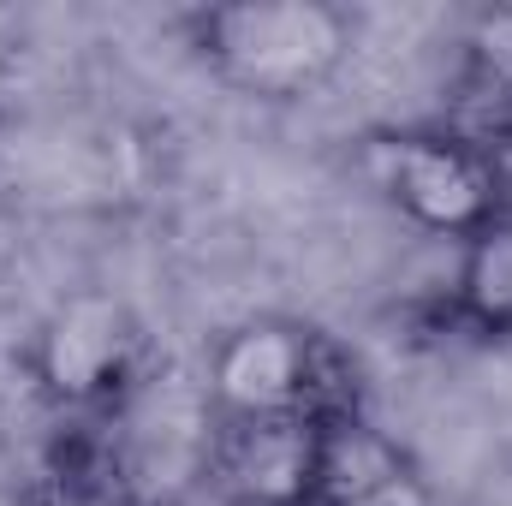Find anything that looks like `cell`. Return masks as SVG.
I'll list each match as a JSON object with an SVG mask.
<instances>
[{
  "label": "cell",
  "mask_w": 512,
  "mask_h": 506,
  "mask_svg": "<svg viewBox=\"0 0 512 506\" xmlns=\"http://www.w3.org/2000/svg\"><path fill=\"white\" fill-rule=\"evenodd\" d=\"M197 66L268 108L322 96L358 54V18L334 0H221L179 18Z\"/></svg>",
  "instance_id": "cell-2"
},
{
  "label": "cell",
  "mask_w": 512,
  "mask_h": 506,
  "mask_svg": "<svg viewBox=\"0 0 512 506\" xmlns=\"http://www.w3.org/2000/svg\"><path fill=\"white\" fill-rule=\"evenodd\" d=\"M364 179L387 209L429 233L465 245L495 215H507V167L501 155L459 126H393L364 137Z\"/></svg>",
  "instance_id": "cell-4"
},
{
  "label": "cell",
  "mask_w": 512,
  "mask_h": 506,
  "mask_svg": "<svg viewBox=\"0 0 512 506\" xmlns=\"http://www.w3.org/2000/svg\"><path fill=\"white\" fill-rule=\"evenodd\" d=\"M36 399L66 423H114L155 376V346L126 298L84 286L42 310L18 352Z\"/></svg>",
  "instance_id": "cell-3"
},
{
  "label": "cell",
  "mask_w": 512,
  "mask_h": 506,
  "mask_svg": "<svg viewBox=\"0 0 512 506\" xmlns=\"http://www.w3.org/2000/svg\"><path fill=\"white\" fill-rule=\"evenodd\" d=\"M471 90L495 108V131H512V12H489L471 36ZM477 131V137H495Z\"/></svg>",
  "instance_id": "cell-8"
},
{
  "label": "cell",
  "mask_w": 512,
  "mask_h": 506,
  "mask_svg": "<svg viewBox=\"0 0 512 506\" xmlns=\"http://www.w3.org/2000/svg\"><path fill=\"white\" fill-rule=\"evenodd\" d=\"M328 423H215L203 477L233 506H316Z\"/></svg>",
  "instance_id": "cell-5"
},
{
  "label": "cell",
  "mask_w": 512,
  "mask_h": 506,
  "mask_svg": "<svg viewBox=\"0 0 512 506\" xmlns=\"http://www.w3.org/2000/svg\"><path fill=\"white\" fill-rule=\"evenodd\" d=\"M316 506H441L429 477L417 471V459L370 423V411L358 417H334L322 429V483Z\"/></svg>",
  "instance_id": "cell-6"
},
{
  "label": "cell",
  "mask_w": 512,
  "mask_h": 506,
  "mask_svg": "<svg viewBox=\"0 0 512 506\" xmlns=\"http://www.w3.org/2000/svg\"><path fill=\"white\" fill-rule=\"evenodd\" d=\"M203 399L215 423H334L364 411V370L340 334L310 316L262 310L221 328L203 352Z\"/></svg>",
  "instance_id": "cell-1"
},
{
  "label": "cell",
  "mask_w": 512,
  "mask_h": 506,
  "mask_svg": "<svg viewBox=\"0 0 512 506\" xmlns=\"http://www.w3.org/2000/svg\"><path fill=\"white\" fill-rule=\"evenodd\" d=\"M441 310L459 334L512 346V209L459 245Z\"/></svg>",
  "instance_id": "cell-7"
}]
</instances>
